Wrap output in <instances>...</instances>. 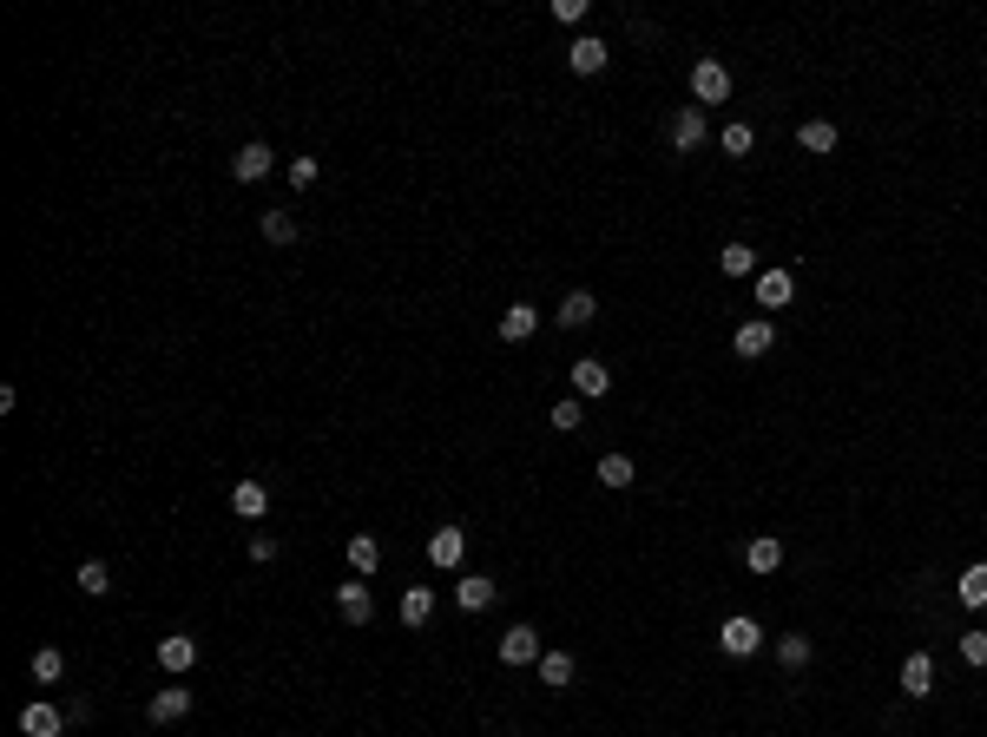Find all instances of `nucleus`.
Wrapping results in <instances>:
<instances>
[{"label":"nucleus","instance_id":"obj_1","mask_svg":"<svg viewBox=\"0 0 987 737\" xmlns=\"http://www.w3.org/2000/svg\"><path fill=\"white\" fill-rule=\"evenodd\" d=\"M757 645H764V626H757L751 612H731V619L718 626V652L724 659H751Z\"/></svg>","mask_w":987,"mask_h":737},{"label":"nucleus","instance_id":"obj_2","mask_svg":"<svg viewBox=\"0 0 987 737\" xmlns=\"http://www.w3.org/2000/svg\"><path fill=\"white\" fill-rule=\"evenodd\" d=\"M691 99H698V106H724V99H731V66L724 60H698L691 66Z\"/></svg>","mask_w":987,"mask_h":737},{"label":"nucleus","instance_id":"obj_3","mask_svg":"<svg viewBox=\"0 0 987 737\" xmlns=\"http://www.w3.org/2000/svg\"><path fill=\"white\" fill-rule=\"evenodd\" d=\"M494 652H501V665H514V672H520V665H540V632H533V626H507Z\"/></svg>","mask_w":987,"mask_h":737},{"label":"nucleus","instance_id":"obj_4","mask_svg":"<svg viewBox=\"0 0 987 737\" xmlns=\"http://www.w3.org/2000/svg\"><path fill=\"white\" fill-rule=\"evenodd\" d=\"M336 612H343L349 626H369V619H376V593H369V580H343L336 586Z\"/></svg>","mask_w":987,"mask_h":737},{"label":"nucleus","instance_id":"obj_5","mask_svg":"<svg viewBox=\"0 0 987 737\" xmlns=\"http://www.w3.org/2000/svg\"><path fill=\"white\" fill-rule=\"evenodd\" d=\"M158 665L172 678H185L191 665H198V639H191V632H165V639H158Z\"/></svg>","mask_w":987,"mask_h":737},{"label":"nucleus","instance_id":"obj_6","mask_svg":"<svg viewBox=\"0 0 987 737\" xmlns=\"http://www.w3.org/2000/svg\"><path fill=\"white\" fill-rule=\"evenodd\" d=\"M705 132H711L705 106H678V112H672V145H678V152H698V145H705Z\"/></svg>","mask_w":987,"mask_h":737},{"label":"nucleus","instance_id":"obj_7","mask_svg":"<svg viewBox=\"0 0 987 737\" xmlns=\"http://www.w3.org/2000/svg\"><path fill=\"white\" fill-rule=\"evenodd\" d=\"M270 165H277V152H270L264 139H251L244 152L231 158V178H237V185H257V178H270Z\"/></svg>","mask_w":987,"mask_h":737},{"label":"nucleus","instance_id":"obj_8","mask_svg":"<svg viewBox=\"0 0 987 737\" xmlns=\"http://www.w3.org/2000/svg\"><path fill=\"white\" fill-rule=\"evenodd\" d=\"M231 514H237V520H251V527H257V520L270 514V487L257 481V474H251V481H237V487H231Z\"/></svg>","mask_w":987,"mask_h":737},{"label":"nucleus","instance_id":"obj_9","mask_svg":"<svg viewBox=\"0 0 987 737\" xmlns=\"http://www.w3.org/2000/svg\"><path fill=\"white\" fill-rule=\"evenodd\" d=\"M66 724H73V718H66L60 705H47V698L20 711V731H27V737H66Z\"/></svg>","mask_w":987,"mask_h":737},{"label":"nucleus","instance_id":"obj_10","mask_svg":"<svg viewBox=\"0 0 987 737\" xmlns=\"http://www.w3.org/2000/svg\"><path fill=\"white\" fill-rule=\"evenodd\" d=\"M612 389V369L599 356H580L573 362V395H580V402H593V395H606Z\"/></svg>","mask_w":987,"mask_h":737},{"label":"nucleus","instance_id":"obj_11","mask_svg":"<svg viewBox=\"0 0 987 737\" xmlns=\"http://www.w3.org/2000/svg\"><path fill=\"white\" fill-rule=\"evenodd\" d=\"M770 343H777V323H770V316H751V323H737V356H744V362H757Z\"/></svg>","mask_w":987,"mask_h":737},{"label":"nucleus","instance_id":"obj_12","mask_svg":"<svg viewBox=\"0 0 987 737\" xmlns=\"http://www.w3.org/2000/svg\"><path fill=\"white\" fill-rule=\"evenodd\" d=\"M461 553H468V527H435L428 534V560L435 566H461Z\"/></svg>","mask_w":987,"mask_h":737},{"label":"nucleus","instance_id":"obj_13","mask_svg":"<svg viewBox=\"0 0 987 737\" xmlns=\"http://www.w3.org/2000/svg\"><path fill=\"white\" fill-rule=\"evenodd\" d=\"M790 297H797V277H790V270H764V277H757V303H764V310H790Z\"/></svg>","mask_w":987,"mask_h":737},{"label":"nucleus","instance_id":"obj_14","mask_svg":"<svg viewBox=\"0 0 987 737\" xmlns=\"http://www.w3.org/2000/svg\"><path fill=\"white\" fill-rule=\"evenodd\" d=\"M494 593H501V586L487 580V573H468V580H455V606H461V612H487V606H494Z\"/></svg>","mask_w":987,"mask_h":737},{"label":"nucleus","instance_id":"obj_15","mask_svg":"<svg viewBox=\"0 0 987 737\" xmlns=\"http://www.w3.org/2000/svg\"><path fill=\"white\" fill-rule=\"evenodd\" d=\"M494 330H501V343H527V336L540 330V310H533V303H507V316Z\"/></svg>","mask_w":987,"mask_h":737},{"label":"nucleus","instance_id":"obj_16","mask_svg":"<svg viewBox=\"0 0 987 737\" xmlns=\"http://www.w3.org/2000/svg\"><path fill=\"white\" fill-rule=\"evenodd\" d=\"M902 691H909V698H928V691H935V659H928V652H909V659H902Z\"/></svg>","mask_w":987,"mask_h":737},{"label":"nucleus","instance_id":"obj_17","mask_svg":"<svg viewBox=\"0 0 987 737\" xmlns=\"http://www.w3.org/2000/svg\"><path fill=\"white\" fill-rule=\"evenodd\" d=\"M593 316H599L593 290H573V297H560V316H553V323H560V330H586Z\"/></svg>","mask_w":987,"mask_h":737},{"label":"nucleus","instance_id":"obj_18","mask_svg":"<svg viewBox=\"0 0 987 737\" xmlns=\"http://www.w3.org/2000/svg\"><path fill=\"white\" fill-rule=\"evenodd\" d=\"M612 60V47L606 40H593V33H586V40H573V47H566V66H573V73H599V66Z\"/></svg>","mask_w":987,"mask_h":737},{"label":"nucleus","instance_id":"obj_19","mask_svg":"<svg viewBox=\"0 0 987 737\" xmlns=\"http://www.w3.org/2000/svg\"><path fill=\"white\" fill-rule=\"evenodd\" d=\"M376 566H382V540H376V534H349V573H356V580H369Z\"/></svg>","mask_w":987,"mask_h":737},{"label":"nucleus","instance_id":"obj_20","mask_svg":"<svg viewBox=\"0 0 987 737\" xmlns=\"http://www.w3.org/2000/svg\"><path fill=\"white\" fill-rule=\"evenodd\" d=\"M744 566H751V573H777V566H784V540H777V534H757L751 547H744Z\"/></svg>","mask_w":987,"mask_h":737},{"label":"nucleus","instance_id":"obj_21","mask_svg":"<svg viewBox=\"0 0 987 737\" xmlns=\"http://www.w3.org/2000/svg\"><path fill=\"white\" fill-rule=\"evenodd\" d=\"M185 711H191V691H185V685H165V691L152 698V724H178Z\"/></svg>","mask_w":987,"mask_h":737},{"label":"nucleus","instance_id":"obj_22","mask_svg":"<svg viewBox=\"0 0 987 737\" xmlns=\"http://www.w3.org/2000/svg\"><path fill=\"white\" fill-rule=\"evenodd\" d=\"M955 599H961V606H987V560L961 566V580H955Z\"/></svg>","mask_w":987,"mask_h":737},{"label":"nucleus","instance_id":"obj_23","mask_svg":"<svg viewBox=\"0 0 987 737\" xmlns=\"http://www.w3.org/2000/svg\"><path fill=\"white\" fill-rule=\"evenodd\" d=\"M27 672H33V685H60V672H66V652H60V645H40Z\"/></svg>","mask_w":987,"mask_h":737},{"label":"nucleus","instance_id":"obj_24","mask_svg":"<svg viewBox=\"0 0 987 737\" xmlns=\"http://www.w3.org/2000/svg\"><path fill=\"white\" fill-rule=\"evenodd\" d=\"M599 487H632L639 481V468H632V455H599Z\"/></svg>","mask_w":987,"mask_h":737},{"label":"nucleus","instance_id":"obj_25","mask_svg":"<svg viewBox=\"0 0 987 737\" xmlns=\"http://www.w3.org/2000/svg\"><path fill=\"white\" fill-rule=\"evenodd\" d=\"M428 619H435V593H428V586H408L402 593V626H428Z\"/></svg>","mask_w":987,"mask_h":737},{"label":"nucleus","instance_id":"obj_26","mask_svg":"<svg viewBox=\"0 0 987 737\" xmlns=\"http://www.w3.org/2000/svg\"><path fill=\"white\" fill-rule=\"evenodd\" d=\"M73 580H79V593H86V599H99V593H112V566L106 560H79Z\"/></svg>","mask_w":987,"mask_h":737},{"label":"nucleus","instance_id":"obj_27","mask_svg":"<svg viewBox=\"0 0 987 737\" xmlns=\"http://www.w3.org/2000/svg\"><path fill=\"white\" fill-rule=\"evenodd\" d=\"M540 685H553V691L573 685V652H540Z\"/></svg>","mask_w":987,"mask_h":737},{"label":"nucleus","instance_id":"obj_28","mask_svg":"<svg viewBox=\"0 0 987 737\" xmlns=\"http://www.w3.org/2000/svg\"><path fill=\"white\" fill-rule=\"evenodd\" d=\"M553 428H560V435H573V428H586V402L580 395H560V402H553V415H547Z\"/></svg>","mask_w":987,"mask_h":737},{"label":"nucleus","instance_id":"obj_29","mask_svg":"<svg viewBox=\"0 0 987 737\" xmlns=\"http://www.w3.org/2000/svg\"><path fill=\"white\" fill-rule=\"evenodd\" d=\"M797 145H803V152H836V126H830V119H803Z\"/></svg>","mask_w":987,"mask_h":737},{"label":"nucleus","instance_id":"obj_30","mask_svg":"<svg viewBox=\"0 0 987 737\" xmlns=\"http://www.w3.org/2000/svg\"><path fill=\"white\" fill-rule=\"evenodd\" d=\"M777 665H784V672H803V665H810V639H803V632H784V639H777Z\"/></svg>","mask_w":987,"mask_h":737},{"label":"nucleus","instance_id":"obj_31","mask_svg":"<svg viewBox=\"0 0 987 737\" xmlns=\"http://www.w3.org/2000/svg\"><path fill=\"white\" fill-rule=\"evenodd\" d=\"M718 264H724V277H751V270H757V251H751V244H724Z\"/></svg>","mask_w":987,"mask_h":737},{"label":"nucleus","instance_id":"obj_32","mask_svg":"<svg viewBox=\"0 0 987 737\" xmlns=\"http://www.w3.org/2000/svg\"><path fill=\"white\" fill-rule=\"evenodd\" d=\"M264 237L270 244H297V218L290 211H264Z\"/></svg>","mask_w":987,"mask_h":737},{"label":"nucleus","instance_id":"obj_33","mask_svg":"<svg viewBox=\"0 0 987 737\" xmlns=\"http://www.w3.org/2000/svg\"><path fill=\"white\" fill-rule=\"evenodd\" d=\"M316 172H323L316 158H290V165H283V178H290L297 191H310V185H316Z\"/></svg>","mask_w":987,"mask_h":737},{"label":"nucleus","instance_id":"obj_34","mask_svg":"<svg viewBox=\"0 0 987 737\" xmlns=\"http://www.w3.org/2000/svg\"><path fill=\"white\" fill-rule=\"evenodd\" d=\"M751 145H757V132H751V126H724V152H731V158H744Z\"/></svg>","mask_w":987,"mask_h":737},{"label":"nucleus","instance_id":"obj_35","mask_svg":"<svg viewBox=\"0 0 987 737\" xmlns=\"http://www.w3.org/2000/svg\"><path fill=\"white\" fill-rule=\"evenodd\" d=\"M961 659H968V665H987V632H961Z\"/></svg>","mask_w":987,"mask_h":737},{"label":"nucleus","instance_id":"obj_36","mask_svg":"<svg viewBox=\"0 0 987 737\" xmlns=\"http://www.w3.org/2000/svg\"><path fill=\"white\" fill-rule=\"evenodd\" d=\"M553 20H560V27H573V20H586V0H553Z\"/></svg>","mask_w":987,"mask_h":737},{"label":"nucleus","instance_id":"obj_37","mask_svg":"<svg viewBox=\"0 0 987 737\" xmlns=\"http://www.w3.org/2000/svg\"><path fill=\"white\" fill-rule=\"evenodd\" d=\"M251 560L270 566V560H277V540H270V534H251Z\"/></svg>","mask_w":987,"mask_h":737}]
</instances>
